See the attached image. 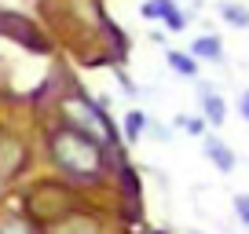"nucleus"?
Wrapping results in <instances>:
<instances>
[{"mask_svg": "<svg viewBox=\"0 0 249 234\" xmlns=\"http://www.w3.org/2000/svg\"><path fill=\"white\" fill-rule=\"evenodd\" d=\"M202 106H205V117H209V125H224L227 121V106H224V99H220L216 92H209V88L202 84Z\"/></svg>", "mask_w": 249, "mask_h": 234, "instance_id": "obj_4", "label": "nucleus"}, {"mask_svg": "<svg viewBox=\"0 0 249 234\" xmlns=\"http://www.w3.org/2000/svg\"><path fill=\"white\" fill-rule=\"evenodd\" d=\"M183 128H187V132H198V135H202L205 125H202V121H183Z\"/></svg>", "mask_w": 249, "mask_h": 234, "instance_id": "obj_13", "label": "nucleus"}, {"mask_svg": "<svg viewBox=\"0 0 249 234\" xmlns=\"http://www.w3.org/2000/svg\"><path fill=\"white\" fill-rule=\"evenodd\" d=\"M205 157H209L220 172H231V168H234V154H231L220 139H205Z\"/></svg>", "mask_w": 249, "mask_h": 234, "instance_id": "obj_5", "label": "nucleus"}, {"mask_svg": "<svg viewBox=\"0 0 249 234\" xmlns=\"http://www.w3.org/2000/svg\"><path fill=\"white\" fill-rule=\"evenodd\" d=\"M0 234H30V231H26L18 219H4V223H0Z\"/></svg>", "mask_w": 249, "mask_h": 234, "instance_id": "obj_11", "label": "nucleus"}, {"mask_svg": "<svg viewBox=\"0 0 249 234\" xmlns=\"http://www.w3.org/2000/svg\"><path fill=\"white\" fill-rule=\"evenodd\" d=\"M52 157L55 165H59L62 172H70V176H85V180H92L95 172H99L103 165V154H99V143L92 139V135L77 132V128H62V132L52 135Z\"/></svg>", "mask_w": 249, "mask_h": 234, "instance_id": "obj_1", "label": "nucleus"}, {"mask_svg": "<svg viewBox=\"0 0 249 234\" xmlns=\"http://www.w3.org/2000/svg\"><path fill=\"white\" fill-rule=\"evenodd\" d=\"M143 15H147V18H161L172 33L183 30V11L176 8V0H154V4H147V8H143Z\"/></svg>", "mask_w": 249, "mask_h": 234, "instance_id": "obj_3", "label": "nucleus"}, {"mask_svg": "<svg viewBox=\"0 0 249 234\" xmlns=\"http://www.w3.org/2000/svg\"><path fill=\"white\" fill-rule=\"evenodd\" d=\"M234 212H238V219L249 227V194H238V198H234Z\"/></svg>", "mask_w": 249, "mask_h": 234, "instance_id": "obj_10", "label": "nucleus"}, {"mask_svg": "<svg viewBox=\"0 0 249 234\" xmlns=\"http://www.w3.org/2000/svg\"><path fill=\"white\" fill-rule=\"evenodd\" d=\"M238 114L249 121V92H242V99H238Z\"/></svg>", "mask_w": 249, "mask_h": 234, "instance_id": "obj_12", "label": "nucleus"}, {"mask_svg": "<svg viewBox=\"0 0 249 234\" xmlns=\"http://www.w3.org/2000/svg\"><path fill=\"white\" fill-rule=\"evenodd\" d=\"M66 114H81V117H73V121H77V132H85V135H92L95 143L103 139V135H107V125H103L99 121V110H92L88 106V102H77V99H70L66 102Z\"/></svg>", "mask_w": 249, "mask_h": 234, "instance_id": "obj_2", "label": "nucleus"}, {"mask_svg": "<svg viewBox=\"0 0 249 234\" xmlns=\"http://www.w3.org/2000/svg\"><path fill=\"white\" fill-rule=\"evenodd\" d=\"M169 66L179 73V77H195V73H198V63L187 51H169Z\"/></svg>", "mask_w": 249, "mask_h": 234, "instance_id": "obj_8", "label": "nucleus"}, {"mask_svg": "<svg viewBox=\"0 0 249 234\" xmlns=\"http://www.w3.org/2000/svg\"><path fill=\"white\" fill-rule=\"evenodd\" d=\"M143 132H147V114H143V110H132V114H124V139L136 143Z\"/></svg>", "mask_w": 249, "mask_h": 234, "instance_id": "obj_7", "label": "nucleus"}, {"mask_svg": "<svg viewBox=\"0 0 249 234\" xmlns=\"http://www.w3.org/2000/svg\"><path fill=\"white\" fill-rule=\"evenodd\" d=\"M224 18H227V22H234V26H249V15L242 8H227V4H224Z\"/></svg>", "mask_w": 249, "mask_h": 234, "instance_id": "obj_9", "label": "nucleus"}, {"mask_svg": "<svg viewBox=\"0 0 249 234\" xmlns=\"http://www.w3.org/2000/svg\"><path fill=\"white\" fill-rule=\"evenodd\" d=\"M191 55L195 59H209V63H220L224 59V48H220L216 37H198L195 44H191Z\"/></svg>", "mask_w": 249, "mask_h": 234, "instance_id": "obj_6", "label": "nucleus"}]
</instances>
